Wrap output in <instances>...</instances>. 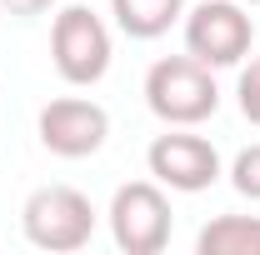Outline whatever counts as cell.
<instances>
[{
    "label": "cell",
    "instance_id": "cell-1",
    "mask_svg": "<svg viewBox=\"0 0 260 255\" xmlns=\"http://www.w3.org/2000/svg\"><path fill=\"white\" fill-rule=\"evenodd\" d=\"M145 105L165 125H200L220 110V90H215V70L185 55H165L150 65L145 75Z\"/></svg>",
    "mask_w": 260,
    "mask_h": 255
},
{
    "label": "cell",
    "instance_id": "cell-2",
    "mask_svg": "<svg viewBox=\"0 0 260 255\" xmlns=\"http://www.w3.org/2000/svg\"><path fill=\"white\" fill-rule=\"evenodd\" d=\"M20 230L35 250H50V255L85 250L95 235V205L75 185H40L20 205Z\"/></svg>",
    "mask_w": 260,
    "mask_h": 255
},
{
    "label": "cell",
    "instance_id": "cell-3",
    "mask_svg": "<svg viewBox=\"0 0 260 255\" xmlns=\"http://www.w3.org/2000/svg\"><path fill=\"white\" fill-rule=\"evenodd\" d=\"M110 240L125 255H160L170 245V195L160 180H130L110 195Z\"/></svg>",
    "mask_w": 260,
    "mask_h": 255
},
{
    "label": "cell",
    "instance_id": "cell-4",
    "mask_svg": "<svg viewBox=\"0 0 260 255\" xmlns=\"http://www.w3.org/2000/svg\"><path fill=\"white\" fill-rule=\"evenodd\" d=\"M50 60L65 85H95L110 70V30L90 5H65L50 25Z\"/></svg>",
    "mask_w": 260,
    "mask_h": 255
},
{
    "label": "cell",
    "instance_id": "cell-5",
    "mask_svg": "<svg viewBox=\"0 0 260 255\" xmlns=\"http://www.w3.org/2000/svg\"><path fill=\"white\" fill-rule=\"evenodd\" d=\"M255 25L240 0H200L185 15V50L210 70H230L250 55Z\"/></svg>",
    "mask_w": 260,
    "mask_h": 255
},
{
    "label": "cell",
    "instance_id": "cell-6",
    "mask_svg": "<svg viewBox=\"0 0 260 255\" xmlns=\"http://www.w3.org/2000/svg\"><path fill=\"white\" fill-rule=\"evenodd\" d=\"M145 165H150V175L165 190H180V195L210 190L220 180V150L205 135H190V125H175L165 135H155L150 150H145Z\"/></svg>",
    "mask_w": 260,
    "mask_h": 255
},
{
    "label": "cell",
    "instance_id": "cell-7",
    "mask_svg": "<svg viewBox=\"0 0 260 255\" xmlns=\"http://www.w3.org/2000/svg\"><path fill=\"white\" fill-rule=\"evenodd\" d=\"M35 135H40V145L50 155L85 160V155H95L100 145H105L110 115H105V105H95V100H85V95H60V100H50L40 110Z\"/></svg>",
    "mask_w": 260,
    "mask_h": 255
},
{
    "label": "cell",
    "instance_id": "cell-8",
    "mask_svg": "<svg viewBox=\"0 0 260 255\" xmlns=\"http://www.w3.org/2000/svg\"><path fill=\"white\" fill-rule=\"evenodd\" d=\"M110 15L130 40H160L185 15V0H110Z\"/></svg>",
    "mask_w": 260,
    "mask_h": 255
},
{
    "label": "cell",
    "instance_id": "cell-9",
    "mask_svg": "<svg viewBox=\"0 0 260 255\" xmlns=\"http://www.w3.org/2000/svg\"><path fill=\"white\" fill-rule=\"evenodd\" d=\"M200 255H260V215H215L195 235Z\"/></svg>",
    "mask_w": 260,
    "mask_h": 255
},
{
    "label": "cell",
    "instance_id": "cell-10",
    "mask_svg": "<svg viewBox=\"0 0 260 255\" xmlns=\"http://www.w3.org/2000/svg\"><path fill=\"white\" fill-rule=\"evenodd\" d=\"M230 185L245 200H260V145H245L240 155L230 160Z\"/></svg>",
    "mask_w": 260,
    "mask_h": 255
},
{
    "label": "cell",
    "instance_id": "cell-11",
    "mask_svg": "<svg viewBox=\"0 0 260 255\" xmlns=\"http://www.w3.org/2000/svg\"><path fill=\"white\" fill-rule=\"evenodd\" d=\"M235 100H240V115L250 120V125H260V55L245 70H240V85H235Z\"/></svg>",
    "mask_w": 260,
    "mask_h": 255
},
{
    "label": "cell",
    "instance_id": "cell-12",
    "mask_svg": "<svg viewBox=\"0 0 260 255\" xmlns=\"http://www.w3.org/2000/svg\"><path fill=\"white\" fill-rule=\"evenodd\" d=\"M0 5H5L10 15H20V20H30V15H45V10H50L55 0H0Z\"/></svg>",
    "mask_w": 260,
    "mask_h": 255
},
{
    "label": "cell",
    "instance_id": "cell-13",
    "mask_svg": "<svg viewBox=\"0 0 260 255\" xmlns=\"http://www.w3.org/2000/svg\"><path fill=\"white\" fill-rule=\"evenodd\" d=\"M240 5H260V0H240Z\"/></svg>",
    "mask_w": 260,
    "mask_h": 255
}]
</instances>
